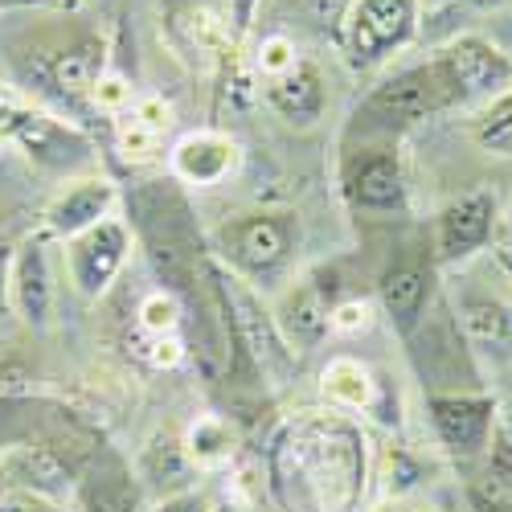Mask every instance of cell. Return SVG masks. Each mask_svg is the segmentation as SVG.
<instances>
[{"instance_id":"3","label":"cell","mask_w":512,"mask_h":512,"mask_svg":"<svg viewBox=\"0 0 512 512\" xmlns=\"http://www.w3.org/2000/svg\"><path fill=\"white\" fill-rule=\"evenodd\" d=\"M295 242H300V222L287 209H254L226 218L218 230L209 234V254L218 259L226 271L246 279L250 287L275 283L291 259H295Z\"/></svg>"},{"instance_id":"15","label":"cell","mask_w":512,"mask_h":512,"mask_svg":"<svg viewBox=\"0 0 512 512\" xmlns=\"http://www.w3.org/2000/svg\"><path fill=\"white\" fill-rule=\"evenodd\" d=\"M242 168V144L230 132L205 127V132H189L168 152V173L181 189H218Z\"/></svg>"},{"instance_id":"46","label":"cell","mask_w":512,"mask_h":512,"mask_svg":"<svg viewBox=\"0 0 512 512\" xmlns=\"http://www.w3.org/2000/svg\"><path fill=\"white\" fill-rule=\"evenodd\" d=\"M508 254H512V250H508Z\"/></svg>"},{"instance_id":"21","label":"cell","mask_w":512,"mask_h":512,"mask_svg":"<svg viewBox=\"0 0 512 512\" xmlns=\"http://www.w3.org/2000/svg\"><path fill=\"white\" fill-rule=\"evenodd\" d=\"M263 99L279 119H287L295 127H312L324 115V103H328L324 74H320V66L312 58H300L283 74L263 78Z\"/></svg>"},{"instance_id":"12","label":"cell","mask_w":512,"mask_h":512,"mask_svg":"<svg viewBox=\"0 0 512 512\" xmlns=\"http://www.w3.org/2000/svg\"><path fill=\"white\" fill-rule=\"evenodd\" d=\"M496 410H500V402L492 394H426L431 431L455 459L488 455Z\"/></svg>"},{"instance_id":"5","label":"cell","mask_w":512,"mask_h":512,"mask_svg":"<svg viewBox=\"0 0 512 512\" xmlns=\"http://www.w3.org/2000/svg\"><path fill=\"white\" fill-rule=\"evenodd\" d=\"M431 66L447 111L455 107H488L492 99H500L512 87V58L496 46V41L480 37V33H459L447 46H439L431 58Z\"/></svg>"},{"instance_id":"41","label":"cell","mask_w":512,"mask_h":512,"mask_svg":"<svg viewBox=\"0 0 512 512\" xmlns=\"http://www.w3.org/2000/svg\"><path fill=\"white\" fill-rule=\"evenodd\" d=\"M5 103H9V99H5V91H0V111H5Z\"/></svg>"},{"instance_id":"11","label":"cell","mask_w":512,"mask_h":512,"mask_svg":"<svg viewBox=\"0 0 512 512\" xmlns=\"http://www.w3.org/2000/svg\"><path fill=\"white\" fill-rule=\"evenodd\" d=\"M439 111H447V103H443V91H439L431 66L414 62V66L394 70L390 78H381L369 91V99L361 103L357 119L365 115V123H377V127H386V132H394V127H410V123L439 115Z\"/></svg>"},{"instance_id":"9","label":"cell","mask_w":512,"mask_h":512,"mask_svg":"<svg viewBox=\"0 0 512 512\" xmlns=\"http://www.w3.org/2000/svg\"><path fill=\"white\" fill-rule=\"evenodd\" d=\"M127 254H132V226L123 218H103L99 226L82 230L66 242V271L82 300H99V295L119 279Z\"/></svg>"},{"instance_id":"24","label":"cell","mask_w":512,"mask_h":512,"mask_svg":"<svg viewBox=\"0 0 512 512\" xmlns=\"http://www.w3.org/2000/svg\"><path fill=\"white\" fill-rule=\"evenodd\" d=\"M74 512H140V488L119 459H107L99 472L82 484Z\"/></svg>"},{"instance_id":"25","label":"cell","mask_w":512,"mask_h":512,"mask_svg":"<svg viewBox=\"0 0 512 512\" xmlns=\"http://www.w3.org/2000/svg\"><path fill=\"white\" fill-rule=\"evenodd\" d=\"M185 455L197 467H222L234 455V431L222 418H197L185 435Z\"/></svg>"},{"instance_id":"1","label":"cell","mask_w":512,"mask_h":512,"mask_svg":"<svg viewBox=\"0 0 512 512\" xmlns=\"http://www.w3.org/2000/svg\"><path fill=\"white\" fill-rule=\"evenodd\" d=\"M271 484L287 512H353L365 488V435L345 414H300L271 443Z\"/></svg>"},{"instance_id":"32","label":"cell","mask_w":512,"mask_h":512,"mask_svg":"<svg viewBox=\"0 0 512 512\" xmlns=\"http://www.w3.org/2000/svg\"><path fill=\"white\" fill-rule=\"evenodd\" d=\"M132 103H136V99H132V87H127L123 78H115V74H103L99 87H95V95H91V107H95V111H107V115H123Z\"/></svg>"},{"instance_id":"31","label":"cell","mask_w":512,"mask_h":512,"mask_svg":"<svg viewBox=\"0 0 512 512\" xmlns=\"http://www.w3.org/2000/svg\"><path fill=\"white\" fill-rule=\"evenodd\" d=\"M488 463L512 476V402H500V410H496L492 439H488Z\"/></svg>"},{"instance_id":"27","label":"cell","mask_w":512,"mask_h":512,"mask_svg":"<svg viewBox=\"0 0 512 512\" xmlns=\"http://www.w3.org/2000/svg\"><path fill=\"white\" fill-rule=\"evenodd\" d=\"M463 500H467V512H512V476L484 463L480 472L467 480Z\"/></svg>"},{"instance_id":"10","label":"cell","mask_w":512,"mask_h":512,"mask_svg":"<svg viewBox=\"0 0 512 512\" xmlns=\"http://www.w3.org/2000/svg\"><path fill=\"white\" fill-rule=\"evenodd\" d=\"M435 275H439V267H435L431 246H406V250L394 254L386 267H381L377 300H381V308H386V316L394 320V328L402 336H410L422 324L426 308H431Z\"/></svg>"},{"instance_id":"28","label":"cell","mask_w":512,"mask_h":512,"mask_svg":"<svg viewBox=\"0 0 512 512\" xmlns=\"http://www.w3.org/2000/svg\"><path fill=\"white\" fill-rule=\"evenodd\" d=\"M136 316H140L136 324L144 336H181V324H185V308L168 287L148 291L136 308Z\"/></svg>"},{"instance_id":"45","label":"cell","mask_w":512,"mask_h":512,"mask_svg":"<svg viewBox=\"0 0 512 512\" xmlns=\"http://www.w3.org/2000/svg\"><path fill=\"white\" fill-rule=\"evenodd\" d=\"M218 512H230V508H218Z\"/></svg>"},{"instance_id":"18","label":"cell","mask_w":512,"mask_h":512,"mask_svg":"<svg viewBox=\"0 0 512 512\" xmlns=\"http://www.w3.org/2000/svg\"><path fill=\"white\" fill-rule=\"evenodd\" d=\"M9 291H13L17 316H21L33 332L50 328V316H54V271H50L46 238H25V242H21V250L13 254Z\"/></svg>"},{"instance_id":"23","label":"cell","mask_w":512,"mask_h":512,"mask_svg":"<svg viewBox=\"0 0 512 512\" xmlns=\"http://www.w3.org/2000/svg\"><path fill=\"white\" fill-rule=\"evenodd\" d=\"M320 390H324V398L336 410L361 414L377 398V381H373V373H369L365 361H357V357H332L324 365V373H320Z\"/></svg>"},{"instance_id":"13","label":"cell","mask_w":512,"mask_h":512,"mask_svg":"<svg viewBox=\"0 0 512 512\" xmlns=\"http://www.w3.org/2000/svg\"><path fill=\"white\" fill-rule=\"evenodd\" d=\"M345 197L365 213H402L406 209V168L394 144L357 148L345 160Z\"/></svg>"},{"instance_id":"37","label":"cell","mask_w":512,"mask_h":512,"mask_svg":"<svg viewBox=\"0 0 512 512\" xmlns=\"http://www.w3.org/2000/svg\"><path fill=\"white\" fill-rule=\"evenodd\" d=\"M234 5V29H238V37L246 33V25H250V17H254V5H259V0H230Z\"/></svg>"},{"instance_id":"26","label":"cell","mask_w":512,"mask_h":512,"mask_svg":"<svg viewBox=\"0 0 512 512\" xmlns=\"http://www.w3.org/2000/svg\"><path fill=\"white\" fill-rule=\"evenodd\" d=\"M472 140L488 156H512V87L480 107V115L472 119Z\"/></svg>"},{"instance_id":"44","label":"cell","mask_w":512,"mask_h":512,"mask_svg":"<svg viewBox=\"0 0 512 512\" xmlns=\"http://www.w3.org/2000/svg\"><path fill=\"white\" fill-rule=\"evenodd\" d=\"M426 5H439V0H426Z\"/></svg>"},{"instance_id":"42","label":"cell","mask_w":512,"mask_h":512,"mask_svg":"<svg viewBox=\"0 0 512 512\" xmlns=\"http://www.w3.org/2000/svg\"><path fill=\"white\" fill-rule=\"evenodd\" d=\"M54 5H74V0H54Z\"/></svg>"},{"instance_id":"30","label":"cell","mask_w":512,"mask_h":512,"mask_svg":"<svg viewBox=\"0 0 512 512\" xmlns=\"http://www.w3.org/2000/svg\"><path fill=\"white\" fill-rule=\"evenodd\" d=\"M295 62H300V54H295V41L283 37V33L263 37L259 54H254V70H259L263 78H275V74H283V70L295 66Z\"/></svg>"},{"instance_id":"22","label":"cell","mask_w":512,"mask_h":512,"mask_svg":"<svg viewBox=\"0 0 512 512\" xmlns=\"http://www.w3.org/2000/svg\"><path fill=\"white\" fill-rule=\"evenodd\" d=\"M173 123V111L160 99H136L119 119H115V148L123 152V160H152L160 152V140Z\"/></svg>"},{"instance_id":"2","label":"cell","mask_w":512,"mask_h":512,"mask_svg":"<svg viewBox=\"0 0 512 512\" xmlns=\"http://www.w3.org/2000/svg\"><path fill=\"white\" fill-rule=\"evenodd\" d=\"M9 62L25 91L78 111L91 107L99 78L107 74V41L87 25H74V17H54V25H33L21 33Z\"/></svg>"},{"instance_id":"6","label":"cell","mask_w":512,"mask_h":512,"mask_svg":"<svg viewBox=\"0 0 512 512\" xmlns=\"http://www.w3.org/2000/svg\"><path fill=\"white\" fill-rule=\"evenodd\" d=\"M418 17L422 0H349L336 46L353 70H377L414 41Z\"/></svg>"},{"instance_id":"17","label":"cell","mask_w":512,"mask_h":512,"mask_svg":"<svg viewBox=\"0 0 512 512\" xmlns=\"http://www.w3.org/2000/svg\"><path fill=\"white\" fill-rule=\"evenodd\" d=\"M463 340L492 365H512V300L500 291H463L459 295Z\"/></svg>"},{"instance_id":"14","label":"cell","mask_w":512,"mask_h":512,"mask_svg":"<svg viewBox=\"0 0 512 512\" xmlns=\"http://www.w3.org/2000/svg\"><path fill=\"white\" fill-rule=\"evenodd\" d=\"M0 127H5L9 140H17L37 164H46V168H70L91 152L87 136H82L78 127H70L66 119L41 111V107L5 103V111H0Z\"/></svg>"},{"instance_id":"19","label":"cell","mask_w":512,"mask_h":512,"mask_svg":"<svg viewBox=\"0 0 512 512\" xmlns=\"http://www.w3.org/2000/svg\"><path fill=\"white\" fill-rule=\"evenodd\" d=\"M0 472H5V484L29 488L46 500H62L74 492V463L54 443H17L0 451Z\"/></svg>"},{"instance_id":"43","label":"cell","mask_w":512,"mask_h":512,"mask_svg":"<svg viewBox=\"0 0 512 512\" xmlns=\"http://www.w3.org/2000/svg\"><path fill=\"white\" fill-rule=\"evenodd\" d=\"M0 140H9V136H5V127H0Z\"/></svg>"},{"instance_id":"40","label":"cell","mask_w":512,"mask_h":512,"mask_svg":"<svg viewBox=\"0 0 512 512\" xmlns=\"http://www.w3.org/2000/svg\"><path fill=\"white\" fill-rule=\"evenodd\" d=\"M472 5H500V0H472Z\"/></svg>"},{"instance_id":"7","label":"cell","mask_w":512,"mask_h":512,"mask_svg":"<svg viewBox=\"0 0 512 512\" xmlns=\"http://www.w3.org/2000/svg\"><path fill=\"white\" fill-rule=\"evenodd\" d=\"M164 33L201 70L222 66L238 50L234 5L230 0H168L164 5Z\"/></svg>"},{"instance_id":"39","label":"cell","mask_w":512,"mask_h":512,"mask_svg":"<svg viewBox=\"0 0 512 512\" xmlns=\"http://www.w3.org/2000/svg\"><path fill=\"white\" fill-rule=\"evenodd\" d=\"M13 5H21V0H0V9H13Z\"/></svg>"},{"instance_id":"35","label":"cell","mask_w":512,"mask_h":512,"mask_svg":"<svg viewBox=\"0 0 512 512\" xmlns=\"http://www.w3.org/2000/svg\"><path fill=\"white\" fill-rule=\"evenodd\" d=\"M0 512H58V500H46V496L29 492V488L0 480Z\"/></svg>"},{"instance_id":"38","label":"cell","mask_w":512,"mask_h":512,"mask_svg":"<svg viewBox=\"0 0 512 512\" xmlns=\"http://www.w3.org/2000/svg\"><path fill=\"white\" fill-rule=\"evenodd\" d=\"M496 263H500V271H504V275H508V283H512V254H508V250H500V254H496Z\"/></svg>"},{"instance_id":"8","label":"cell","mask_w":512,"mask_h":512,"mask_svg":"<svg viewBox=\"0 0 512 512\" xmlns=\"http://www.w3.org/2000/svg\"><path fill=\"white\" fill-rule=\"evenodd\" d=\"M496 218H500V205H496V193L488 189H467L455 201H447L431 234L435 267H467L472 259H480L492 246Z\"/></svg>"},{"instance_id":"34","label":"cell","mask_w":512,"mask_h":512,"mask_svg":"<svg viewBox=\"0 0 512 512\" xmlns=\"http://www.w3.org/2000/svg\"><path fill=\"white\" fill-rule=\"evenodd\" d=\"M185 340L181 336H144V361L152 369H177L185 361Z\"/></svg>"},{"instance_id":"29","label":"cell","mask_w":512,"mask_h":512,"mask_svg":"<svg viewBox=\"0 0 512 512\" xmlns=\"http://www.w3.org/2000/svg\"><path fill=\"white\" fill-rule=\"evenodd\" d=\"M189 455H185V443H177V439H156L152 447H148V455H144V476L152 480V484H168V488H177V484H185V476H189Z\"/></svg>"},{"instance_id":"16","label":"cell","mask_w":512,"mask_h":512,"mask_svg":"<svg viewBox=\"0 0 512 512\" xmlns=\"http://www.w3.org/2000/svg\"><path fill=\"white\" fill-rule=\"evenodd\" d=\"M332 308H336V295L320 283V275H304L300 283L287 287L279 308L271 312L291 349H316L332 332Z\"/></svg>"},{"instance_id":"33","label":"cell","mask_w":512,"mask_h":512,"mask_svg":"<svg viewBox=\"0 0 512 512\" xmlns=\"http://www.w3.org/2000/svg\"><path fill=\"white\" fill-rule=\"evenodd\" d=\"M369 324H373V304L369 300H336V308H332V332L353 336V332H365Z\"/></svg>"},{"instance_id":"4","label":"cell","mask_w":512,"mask_h":512,"mask_svg":"<svg viewBox=\"0 0 512 512\" xmlns=\"http://www.w3.org/2000/svg\"><path fill=\"white\" fill-rule=\"evenodd\" d=\"M213 279H218V291H222L234 357L242 365H250L267 386H283V381L295 373V349L283 340L275 312L263 304L259 291H254L246 279H238L234 271H226L218 259H213Z\"/></svg>"},{"instance_id":"36","label":"cell","mask_w":512,"mask_h":512,"mask_svg":"<svg viewBox=\"0 0 512 512\" xmlns=\"http://www.w3.org/2000/svg\"><path fill=\"white\" fill-rule=\"evenodd\" d=\"M156 512H218V508H213V500L205 492H177V496L160 500Z\"/></svg>"},{"instance_id":"20","label":"cell","mask_w":512,"mask_h":512,"mask_svg":"<svg viewBox=\"0 0 512 512\" xmlns=\"http://www.w3.org/2000/svg\"><path fill=\"white\" fill-rule=\"evenodd\" d=\"M115 185L107 177H82V181H70L62 193H54V201L46 205V230L62 242L78 238L82 230L99 226L103 218L115 213Z\"/></svg>"}]
</instances>
